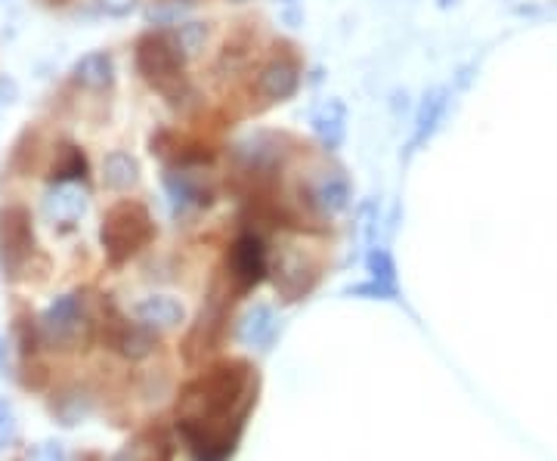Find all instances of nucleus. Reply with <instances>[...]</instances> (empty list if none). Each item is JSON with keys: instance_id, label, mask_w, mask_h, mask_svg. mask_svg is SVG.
Returning a JSON list of instances; mask_svg holds the SVG:
<instances>
[{"instance_id": "17", "label": "nucleus", "mask_w": 557, "mask_h": 461, "mask_svg": "<svg viewBox=\"0 0 557 461\" xmlns=\"http://www.w3.org/2000/svg\"><path fill=\"white\" fill-rule=\"evenodd\" d=\"M171 41L177 44V50H180V56L186 59V56H195L202 47H205V41H208V28L202 25V22H186V25H180L174 35H171Z\"/></svg>"}, {"instance_id": "2", "label": "nucleus", "mask_w": 557, "mask_h": 461, "mask_svg": "<svg viewBox=\"0 0 557 461\" xmlns=\"http://www.w3.org/2000/svg\"><path fill=\"white\" fill-rule=\"evenodd\" d=\"M35 251V229L31 214L22 205L0 208V270L7 279H19Z\"/></svg>"}, {"instance_id": "26", "label": "nucleus", "mask_w": 557, "mask_h": 461, "mask_svg": "<svg viewBox=\"0 0 557 461\" xmlns=\"http://www.w3.org/2000/svg\"><path fill=\"white\" fill-rule=\"evenodd\" d=\"M47 4H65V0H47Z\"/></svg>"}, {"instance_id": "18", "label": "nucleus", "mask_w": 557, "mask_h": 461, "mask_svg": "<svg viewBox=\"0 0 557 461\" xmlns=\"http://www.w3.org/2000/svg\"><path fill=\"white\" fill-rule=\"evenodd\" d=\"M165 183L177 205H208V195L189 180V174H168Z\"/></svg>"}, {"instance_id": "10", "label": "nucleus", "mask_w": 557, "mask_h": 461, "mask_svg": "<svg viewBox=\"0 0 557 461\" xmlns=\"http://www.w3.org/2000/svg\"><path fill=\"white\" fill-rule=\"evenodd\" d=\"M183 316H186L183 304L168 298V294H155V298H146L137 307V319L146 328H174V325L183 322Z\"/></svg>"}, {"instance_id": "13", "label": "nucleus", "mask_w": 557, "mask_h": 461, "mask_svg": "<svg viewBox=\"0 0 557 461\" xmlns=\"http://www.w3.org/2000/svg\"><path fill=\"white\" fill-rule=\"evenodd\" d=\"M443 112H446V90H434L424 96V103H421V112H418V121H415V137L409 143V152H415L424 140H428L437 124L443 121Z\"/></svg>"}, {"instance_id": "1", "label": "nucleus", "mask_w": 557, "mask_h": 461, "mask_svg": "<svg viewBox=\"0 0 557 461\" xmlns=\"http://www.w3.org/2000/svg\"><path fill=\"white\" fill-rule=\"evenodd\" d=\"M152 236H155V223L140 202H121L103 217L100 239L109 263H115V267L134 257L143 245H149Z\"/></svg>"}, {"instance_id": "3", "label": "nucleus", "mask_w": 557, "mask_h": 461, "mask_svg": "<svg viewBox=\"0 0 557 461\" xmlns=\"http://www.w3.org/2000/svg\"><path fill=\"white\" fill-rule=\"evenodd\" d=\"M137 69L140 75L155 84V87H168L180 81L183 72V56L171 35H146L137 41Z\"/></svg>"}, {"instance_id": "25", "label": "nucleus", "mask_w": 557, "mask_h": 461, "mask_svg": "<svg viewBox=\"0 0 557 461\" xmlns=\"http://www.w3.org/2000/svg\"><path fill=\"white\" fill-rule=\"evenodd\" d=\"M4 362H7V341L0 338V369H4Z\"/></svg>"}, {"instance_id": "19", "label": "nucleus", "mask_w": 557, "mask_h": 461, "mask_svg": "<svg viewBox=\"0 0 557 461\" xmlns=\"http://www.w3.org/2000/svg\"><path fill=\"white\" fill-rule=\"evenodd\" d=\"M369 273H372V282H378V285H384L390 291H397V267H393V260H390L387 251L375 248L369 254Z\"/></svg>"}, {"instance_id": "12", "label": "nucleus", "mask_w": 557, "mask_h": 461, "mask_svg": "<svg viewBox=\"0 0 557 461\" xmlns=\"http://www.w3.org/2000/svg\"><path fill=\"white\" fill-rule=\"evenodd\" d=\"M140 180V164H137V158L130 155V152H121V149H115V152H109L106 155V161H103V183L109 186V189H130Z\"/></svg>"}, {"instance_id": "27", "label": "nucleus", "mask_w": 557, "mask_h": 461, "mask_svg": "<svg viewBox=\"0 0 557 461\" xmlns=\"http://www.w3.org/2000/svg\"><path fill=\"white\" fill-rule=\"evenodd\" d=\"M183 4H195V0H183Z\"/></svg>"}, {"instance_id": "4", "label": "nucleus", "mask_w": 557, "mask_h": 461, "mask_svg": "<svg viewBox=\"0 0 557 461\" xmlns=\"http://www.w3.org/2000/svg\"><path fill=\"white\" fill-rule=\"evenodd\" d=\"M81 328V301L78 294H62V298H56L44 316H41V335L47 344H69L75 341Z\"/></svg>"}, {"instance_id": "20", "label": "nucleus", "mask_w": 557, "mask_h": 461, "mask_svg": "<svg viewBox=\"0 0 557 461\" xmlns=\"http://www.w3.org/2000/svg\"><path fill=\"white\" fill-rule=\"evenodd\" d=\"M152 347H155V341H152V335L146 332V328H130V332H124V338H121V353L130 356V359L149 356Z\"/></svg>"}, {"instance_id": "11", "label": "nucleus", "mask_w": 557, "mask_h": 461, "mask_svg": "<svg viewBox=\"0 0 557 461\" xmlns=\"http://www.w3.org/2000/svg\"><path fill=\"white\" fill-rule=\"evenodd\" d=\"M239 338L248 347H270L276 338V316L267 304H257L254 310L245 313L239 325Z\"/></svg>"}, {"instance_id": "7", "label": "nucleus", "mask_w": 557, "mask_h": 461, "mask_svg": "<svg viewBox=\"0 0 557 461\" xmlns=\"http://www.w3.org/2000/svg\"><path fill=\"white\" fill-rule=\"evenodd\" d=\"M72 78L75 84L87 87V90H106L112 87L115 81V62L109 53L103 50H96V53H87L75 62V69H72Z\"/></svg>"}, {"instance_id": "22", "label": "nucleus", "mask_w": 557, "mask_h": 461, "mask_svg": "<svg viewBox=\"0 0 557 461\" xmlns=\"http://www.w3.org/2000/svg\"><path fill=\"white\" fill-rule=\"evenodd\" d=\"M96 4H100V10L109 16H127V13H134L140 0H96Z\"/></svg>"}, {"instance_id": "23", "label": "nucleus", "mask_w": 557, "mask_h": 461, "mask_svg": "<svg viewBox=\"0 0 557 461\" xmlns=\"http://www.w3.org/2000/svg\"><path fill=\"white\" fill-rule=\"evenodd\" d=\"M13 421H16L13 406H10L7 400H0V440L13 434Z\"/></svg>"}, {"instance_id": "9", "label": "nucleus", "mask_w": 557, "mask_h": 461, "mask_svg": "<svg viewBox=\"0 0 557 461\" xmlns=\"http://www.w3.org/2000/svg\"><path fill=\"white\" fill-rule=\"evenodd\" d=\"M307 273V260L294 251H285L276 263V288L285 294V301H298L304 291H310L313 279H304Z\"/></svg>"}, {"instance_id": "6", "label": "nucleus", "mask_w": 557, "mask_h": 461, "mask_svg": "<svg viewBox=\"0 0 557 461\" xmlns=\"http://www.w3.org/2000/svg\"><path fill=\"white\" fill-rule=\"evenodd\" d=\"M44 211L53 223L72 226L84 217L87 211V192L78 183H56L47 199H44Z\"/></svg>"}, {"instance_id": "28", "label": "nucleus", "mask_w": 557, "mask_h": 461, "mask_svg": "<svg viewBox=\"0 0 557 461\" xmlns=\"http://www.w3.org/2000/svg\"><path fill=\"white\" fill-rule=\"evenodd\" d=\"M233 4H245V0H233Z\"/></svg>"}, {"instance_id": "5", "label": "nucleus", "mask_w": 557, "mask_h": 461, "mask_svg": "<svg viewBox=\"0 0 557 461\" xmlns=\"http://www.w3.org/2000/svg\"><path fill=\"white\" fill-rule=\"evenodd\" d=\"M267 273V254L264 245H260L257 236L245 233L239 236V242L233 245V279L242 291L254 288Z\"/></svg>"}, {"instance_id": "16", "label": "nucleus", "mask_w": 557, "mask_h": 461, "mask_svg": "<svg viewBox=\"0 0 557 461\" xmlns=\"http://www.w3.org/2000/svg\"><path fill=\"white\" fill-rule=\"evenodd\" d=\"M87 174V158L81 155V149L75 146H62L59 149V158L53 164V180L59 183H75L78 177Z\"/></svg>"}, {"instance_id": "24", "label": "nucleus", "mask_w": 557, "mask_h": 461, "mask_svg": "<svg viewBox=\"0 0 557 461\" xmlns=\"http://www.w3.org/2000/svg\"><path fill=\"white\" fill-rule=\"evenodd\" d=\"M13 100H16V84L4 78V81H0V109H7Z\"/></svg>"}, {"instance_id": "8", "label": "nucleus", "mask_w": 557, "mask_h": 461, "mask_svg": "<svg viewBox=\"0 0 557 461\" xmlns=\"http://www.w3.org/2000/svg\"><path fill=\"white\" fill-rule=\"evenodd\" d=\"M298 69L288 59H276L270 62L264 72L257 78V90L267 96V100H288V96L298 90Z\"/></svg>"}, {"instance_id": "14", "label": "nucleus", "mask_w": 557, "mask_h": 461, "mask_svg": "<svg viewBox=\"0 0 557 461\" xmlns=\"http://www.w3.org/2000/svg\"><path fill=\"white\" fill-rule=\"evenodd\" d=\"M344 124H347V112H344V106H341L338 100L325 103V106L313 115L316 137H319L325 146H329V149L341 146V140H344Z\"/></svg>"}, {"instance_id": "15", "label": "nucleus", "mask_w": 557, "mask_h": 461, "mask_svg": "<svg viewBox=\"0 0 557 461\" xmlns=\"http://www.w3.org/2000/svg\"><path fill=\"white\" fill-rule=\"evenodd\" d=\"M350 202V183L338 174L332 177H322L316 186H313V205L322 211V214H338L344 211Z\"/></svg>"}, {"instance_id": "21", "label": "nucleus", "mask_w": 557, "mask_h": 461, "mask_svg": "<svg viewBox=\"0 0 557 461\" xmlns=\"http://www.w3.org/2000/svg\"><path fill=\"white\" fill-rule=\"evenodd\" d=\"M28 461H69L59 443H41L38 449L28 452Z\"/></svg>"}]
</instances>
